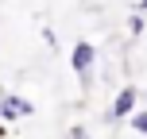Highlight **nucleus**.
Listing matches in <instances>:
<instances>
[{
  "instance_id": "obj_1",
  "label": "nucleus",
  "mask_w": 147,
  "mask_h": 139,
  "mask_svg": "<svg viewBox=\"0 0 147 139\" xmlns=\"http://www.w3.org/2000/svg\"><path fill=\"white\" fill-rule=\"evenodd\" d=\"M70 62H74V73L81 77V85L89 89V81H93V62H97V46L81 39V43L70 50Z\"/></svg>"
},
{
  "instance_id": "obj_2",
  "label": "nucleus",
  "mask_w": 147,
  "mask_h": 139,
  "mask_svg": "<svg viewBox=\"0 0 147 139\" xmlns=\"http://www.w3.org/2000/svg\"><path fill=\"white\" fill-rule=\"evenodd\" d=\"M136 101H140V89H136V85H124L116 93V101H112V112H109V116L112 120H132L136 116Z\"/></svg>"
},
{
  "instance_id": "obj_3",
  "label": "nucleus",
  "mask_w": 147,
  "mask_h": 139,
  "mask_svg": "<svg viewBox=\"0 0 147 139\" xmlns=\"http://www.w3.org/2000/svg\"><path fill=\"white\" fill-rule=\"evenodd\" d=\"M35 104L23 101V97H4V120H16V116H31Z\"/></svg>"
},
{
  "instance_id": "obj_4",
  "label": "nucleus",
  "mask_w": 147,
  "mask_h": 139,
  "mask_svg": "<svg viewBox=\"0 0 147 139\" xmlns=\"http://www.w3.org/2000/svg\"><path fill=\"white\" fill-rule=\"evenodd\" d=\"M132 128L140 135H147V112H136V116H132Z\"/></svg>"
},
{
  "instance_id": "obj_5",
  "label": "nucleus",
  "mask_w": 147,
  "mask_h": 139,
  "mask_svg": "<svg viewBox=\"0 0 147 139\" xmlns=\"http://www.w3.org/2000/svg\"><path fill=\"white\" fill-rule=\"evenodd\" d=\"M143 27H147V19H143V15H132V23H128V31H132V35H143Z\"/></svg>"
},
{
  "instance_id": "obj_6",
  "label": "nucleus",
  "mask_w": 147,
  "mask_h": 139,
  "mask_svg": "<svg viewBox=\"0 0 147 139\" xmlns=\"http://www.w3.org/2000/svg\"><path fill=\"white\" fill-rule=\"evenodd\" d=\"M70 139H89V128L85 124H74L70 128Z\"/></svg>"
},
{
  "instance_id": "obj_7",
  "label": "nucleus",
  "mask_w": 147,
  "mask_h": 139,
  "mask_svg": "<svg viewBox=\"0 0 147 139\" xmlns=\"http://www.w3.org/2000/svg\"><path fill=\"white\" fill-rule=\"evenodd\" d=\"M0 120H4V97H0Z\"/></svg>"
},
{
  "instance_id": "obj_8",
  "label": "nucleus",
  "mask_w": 147,
  "mask_h": 139,
  "mask_svg": "<svg viewBox=\"0 0 147 139\" xmlns=\"http://www.w3.org/2000/svg\"><path fill=\"white\" fill-rule=\"evenodd\" d=\"M140 12H147V0H140Z\"/></svg>"
}]
</instances>
